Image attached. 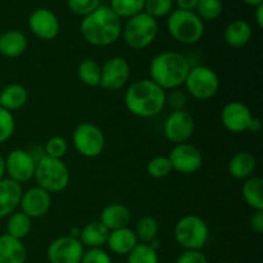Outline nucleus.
Wrapping results in <instances>:
<instances>
[{"label":"nucleus","instance_id":"34","mask_svg":"<svg viewBox=\"0 0 263 263\" xmlns=\"http://www.w3.org/2000/svg\"><path fill=\"white\" fill-rule=\"evenodd\" d=\"M175 7V0H145L144 13L154 20L168 17Z\"/></svg>","mask_w":263,"mask_h":263},{"label":"nucleus","instance_id":"36","mask_svg":"<svg viewBox=\"0 0 263 263\" xmlns=\"http://www.w3.org/2000/svg\"><path fill=\"white\" fill-rule=\"evenodd\" d=\"M67 151H68V143L62 136H53L48 139L44 145V154L50 158L62 159L67 154Z\"/></svg>","mask_w":263,"mask_h":263},{"label":"nucleus","instance_id":"21","mask_svg":"<svg viewBox=\"0 0 263 263\" xmlns=\"http://www.w3.org/2000/svg\"><path fill=\"white\" fill-rule=\"evenodd\" d=\"M257 170V159L249 152H238L230 158L228 163V171L231 177L236 180H247L254 176Z\"/></svg>","mask_w":263,"mask_h":263},{"label":"nucleus","instance_id":"4","mask_svg":"<svg viewBox=\"0 0 263 263\" xmlns=\"http://www.w3.org/2000/svg\"><path fill=\"white\" fill-rule=\"evenodd\" d=\"M167 31L177 43L193 45L202 40L204 35V22L195 12L174 9L167 17Z\"/></svg>","mask_w":263,"mask_h":263},{"label":"nucleus","instance_id":"40","mask_svg":"<svg viewBox=\"0 0 263 263\" xmlns=\"http://www.w3.org/2000/svg\"><path fill=\"white\" fill-rule=\"evenodd\" d=\"M81 263H113L112 257L103 248H91L84 252Z\"/></svg>","mask_w":263,"mask_h":263},{"label":"nucleus","instance_id":"25","mask_svg":"<svg viewBox=\"0 0 263 263\" xmlns=\"http://www.w3.org/2000/svg\"><path fill=\"white\" fill-rule=\"evenodd\" d=\"M109 230L100 221H91L81 228L79 240L87 249L103 248L107 244Z\"/></svg>","mask_w":263,"mask_h":263},{"label":"nucleus","instance_id":"27","mask_svg":"<svg viewBox=\"0 0 263 263\" xmlns=\"http://www.w3.org/2000/svg\"><path fill=\"white\" fill-rule=\"evenodd\" d=\"M244 202L253 211H263V179L252 176L247 179L241 189Z\"/></svg>","mask_w":263,"mask_h":263},{"label":"nucleus","instance_id":"11","mask_svg":"<svg viewBox=\"0 0 263 263\" xmlns=\"http://www.w3.org/2000/svg\"><path fill=\"white\" fill-rule=\"evenodd\" d=\"M35 168L36 159L32 153L25 149H13L5 157V172L8 179L21 185L33 179Z\"/></svg>","mask_w":263,"mask_h":263},{"label":"nucleus","instance_id":"28","mask_svg":"<svg viewBox=\"0 0 263 263\" xmlns=\"http://www.w3.org/2000/svg\"><path fill=\"white\" fill-rule=\"evenodd\" d=\"M31 229H32V220L22 211H15L12 215L8 216L7 233H5L8 235L22 240L26 236H28Z\"/></svg>","mask_w":263,"mask_h":263},{"label":"nucleus","instance_id":"24","mask_svg":"<svg viewBox=\"0 0 263 263\" xmlns=\"http://www.w3.org/2000/svg\"><path fill=\"white\" fill-rule=\"evenodd\" d=\"M252 26L244 20L231 21L223 31V40L231 48H243L252 40Z\"/></svg>","mask_w":263,"mask_h":263},{"label":"nucleus","instance_id":"26","mask_svg":"<svg viewBox=\"0 0 263 263\" xmlns=\"http://www.w3.org/2000/svg\"><path fill=\"white\" fill-rule=\"evenodd\" d=\"M27 102L28 91L21 84H9L0 91V107L12 113L25 107Z\"/></svg>","mask_w":263,"mask_h":263},{"label":"nucleus","instance_id":"43","mask_svg":"<svg viewBox=\"0 0 263 263\" xmlns=\"http://www.w3.org/2000/svg\"><path fill=\"white\" fill-rule=\"evenodd\" d=\"M198 2H199V0H176L175 4L177 5V9L187 10V12H195Z\"/></svg>","mask_w":263,"mask_h":263},{"label":"nucleus","instance_id":"46","mask_svg":"<svg viewBox=\"0 0 263 263\" xmlns=\"http://www.w3.org/2000/svg\"><path fill=\"white\" fill-rule=\"evenodd\" d=\"M5 175H7V172H5V158L0 154V180L4 179Z\"/></svg>","mask_w":263,"mask_h":263},{"label":"nucleus","instance_id":"22","mask_svg":"<svg viewBox=\"0 0 263 263\" xmlns=\"http://www.w3.org/2000/svg\"><path fill=\"white\" fill-rule=\"evenodd\" d=\"M27 249L22 240L8 234L0 235V263H26Z\"/></svg>","mask_w":263,"mask_h":263},{"label":"nucleus","instance_id":"19","mask_svg":"<svg viewBox=\"0 0 263 263\" xmlns=\"http://www.w3.org/2000/svg\"><path fill=\"white\" fill-rule=\"evenodd\" d=\"M99 221L109 231L130 228L131 211L127 205L120 204V203H113V204H109L103 208Z\"/></svg>","mask_w":263,"mask_h":263},{"label":"nucleus","instance_id":"2","mask_svg":"<svg viewBox=\"0 0 263 263\" xmlns=\"http://www.w3.org/2000/svg\"><path fill=\"white\" fill-rule=\"evenodd\" d=\"M123 103L128 112L136 117H156L166 107V91L151 79H141L126 89Z\"/></svg>","mask_w":263,"mask_h":263},{"label":"nucleus","instance_id":"18","mask_svg":"<svg viewBox=\"0 0 263 263\" xmlns=\"http://www.w3.org/2000/svg\"><path fill=\"white\" fill-rule=\"evenodd\" d=\"M22 193V185L18 182L8 177L0 180V218L8 217L17 211Z\"/></svg>","mask_w":263,"mask_h":263},{"label":"nucleus","instance_id":"33","mask_svg":"<svg viewBox=\"0 0 263 263\" xmlns=\"http://www.w3.org/2000/svg\"><path fill=\"white\" fill-rule=\"evenodd\" d=\"M127 263H159L158 251L152 248L149 244L139 243L127 254Z\"/></svg>","mask_w":263,"mask_h":263},{"label":"nucleus","instance_id":"42","mask_svg":"<svg viewBox=\"0 0 263 263\" xmlns=\"http://www.w3.org/2000/svg\"><path fill=\"white\" fill-rule=\"evenodd\" d=\"M251 229L256 234L263 233V211H253L251 216Z\"/></svg>","mask_w":263,"mask_h":263},{"label":"nucleus","instance_id":"31","mask_svg":"<svg viewBox=\"0 0 263 263\" xmlns=\"http://www.w3.org/2000/svg\"><path fill=\"white\" fill-rule=\"evenodd\" d=\"M145 0H110L109 8L117 17L128 18L144 12Z\"/></svg>","mask_w":263,"mask_h":263},{"label":"nucleus","instance_id":"12","mask_svg":"<svg viewBox=\"0 0 263 263\" xmlns=\"http://www.w3.org/2000/svg\"><path fill=\"white\" fill-rule=\"evenodd\" d=\"M85 247L81 241L69 235L54 239L46 249L49 263H81Z\"/></svg>","mask_w":263,"mask_h":263},{"label":"nucleus","instance_id":"37","mask_svg":"<svg viewBox=\"0 0 263 263\" xmlns=\"http://www.w3.org/2000/svg\"><path fill=\"white\" fill-rule=\"evenodd\" d=\"M15 131V118L12 112L0 107V145L7 143Z\"/></svg>","mask_w":263,"mask_h":263},{"label":"nucleus","instance_id":"44","mask_svg":"<svg viewBox=\"0 0 263 263\" xmlns=\"http://www.w3.org/2000/svg\"><path fill=\"white\" fill-rule=\"evenodd\" d=\"M261 130H262V122H261V120H259V118H257V117L252 118L251 125H249V127H248L249 133H252V134H258Z\"/></svg>","mask_w":263,"mask_h":263},{"label":"nucleus","instance_id":"23","mask_svg":"<svg viewBox=\"0 0 263 263\" xmlns=\"http://www.w3.org/2000/svg\"><path fill=\"white\" fill-rule=\"evenodd\" d=\"M28 40L22 31L9 30L0 35V54L5 58H18L27 50Z\"/></svg>","mask_w":263,"mask_h":263},{"label":"nucleus","instance_id":"5","mask_svg":"<svg viewBox=\"0 0 263 263\" xmlns=\"http://www.w3.org/2000/svg\"><path fill=\"white\" fill-rule=\"evenodd\" d=\"M33 179L37 186L54 194L67 189L71 181V174L67 164L62 159L43 156L36 162Z\"/></svg>","mask_w":263,"mask_h":263},{"label":"nucleus","instance_id":"48","mask_svg":"<svg viewBox=\"0 0 263 263\" xmlns=\"http://www.w3.org/2000/svg\"><path fill=\"white\" fill-rule=\"evenodd\" d=\"M244 4H247L248 7H252V8H256L258 7V5L263 4V0H243Z\"/></svg>","mask_w":263,"mask_h":263},{"label":"nucleus","instance_id":"14","mask_svg":"<svg viewBox=\"0 0 263 263\" xmlns=\"http://www.w3.org/2000/svg\"><path fill=\"white\" fill-rule=\"evenodd\" d=\"M172 170L182 175L197 174L203 166V156L197 146L189 143L177 144L168 156Z\"/></svg>","mask_w":263,"mask_h":263},{"label":"nucleus","instance_id":"15","mask_svg":"<svg viewBox=\"0 0 263 263\" xmlns=\"http://www.w3.org/2000/svg\"><path fill=\"white\" fill-rule=\"evenodd\" d=\"M254 116L252 115L251 109L239 100L226 103L221 109V123L228 131L234 134L244 133L248 131L251 121Z\"/></svg>","mask_w":263,"mask_h":263},{"label":"nucleus","instance_id":"6","mask_svg":"<svg viewBox=\"0 0 263 263\" xmlns=\"http://www.w3.org/2000/svg\"><path fill=\"white\" fill-rule=\"evenodd\" d=\"M158 35V22L146 13H139L128 18L122 26L123 43L133 50H143L153 44Z\"/></svg>","mask_w":263,"mask_h":263},{"label":"nucleus","instance_id":"9","mask_svg":"<svg viewBox=\"0 0 263 263\" xmlns=\"http://www.w3.org/2000/svg\"><path fill=\"white\" fill-rule=\"evenodd\" d=\"M72 143L80 156L97 158L105 148V136L99 126L91 122H82L72 134Z\"/></svg>","mask_w":263,"mask_h":263},{"label":"nucleus","instance_id":"3","mask_svg":"<svg viewBox=\"0 0 263 263\" xmlns=\"http://www.w3.org/2000/svg\"><path fill=\"white\" fill-rule=\"evenodd\" d=\"M190 68L189 59L184 54L167 50L153 57L149 64V76L154 84L170 91L184 86Z\"/></svg>","mask_w":263,"mask_h":263},{"label":"nucleus","instance_id":"41","mask_svg":"<svg viewBox=\"0 0 263 263\" xmlns=\"http://www.w3.org/2000/svg\"><path fill=\"white\" fill-rule=\"evenodd\" d=\"M175 263H210L202 251H184L177 256Z\"/></svg>","mask_w":263,"mask_h":263},{"label":"nucleus","instance_id":"47","mask_svg":"<svg viewBox=\"0 0 263 263\" xmlns=\"http://www.w3.org/2000/svg\"><path fill=\"white\" fill-rule=\"evenodd\" d=\"M80 234H81V228H79V226H74V228H72L71 230H69V236H72V238L79 239Z\"/></svg>","mask_w":263,"mask_h":263},{"label":"nucleus","instance_id":"10","mask_svg":"<svg viewBox=\"0 0 263 263\" xmlns=\"http://www.w3.org/2000/svg\"><path fill=\"white\" fill-rule=\"evenodd\" d=\"M131 76V67L127 59L116 55L102 64L99 86L107 91H118L127 85Z\"/></svg>","mask_w":263,"mask_h":263},{"label":"nucleus","instance_id":"17","mask_svg":"<svg viewBox=\"0 0 263 263\" xmlns=\"http://www.w3.org/2000/svg\"><path fill=\"white\" fill-rule=\"evenodd\" d=\"M51 194L40 186H32L22 193L20 200V207L25 215L31 220L41 218L49 212L51 207Z\"/></svg>","mask_w":263,"mask_h":263},{"label":"nucleus","instance_id":"1","mask_svg":"<svg viewBox=\"0 0 263 263\" xmlns=\"http://www.w3.org/2000/svg\"><path fill=\"white\" fill-rule=\"evenodd\" d=\"M122 21L107 5H100L91 14L82 18L80 32L84 40L92 46L113 45L122 33Z\"/></svg>","mask_w":263,"mask_h":263},{"label":"nucleus","instance_id":"29","mask_svg":"<svg viewBox=\"0 0 263 263\" xmlns=\"http://www.w3.org/2000/svg\"><path fill=\"white\" fill-rule=\"evenodd\" d=\"M136 238H138L139 243L143 244H151L156 239H158L159 234V223L152 216H143L138 220L135 226Z\"/></svg>","mask_w":263,"mask_h":263},{"label":"nucleus","instance_id":"8","mask_svg":"<svg viewBox=\"0 0 263 263\" xmlns=\"http://www.w3.org/2000/svg\"><path fill=\"white\" fill-rule=\"evenodd\" d=\"M189 97L204 102L215 97L220 89V79L215 69L207 66L192 67L184 82Z\"/></svg>","mask_w":263,"mask_h":263},{"label":"nucleus","instance_id":"7","mask_svg":"<svg viewBox=\"0 0 263 263\" xmlns=\"http://www.w3.org/2000/svg\"><path fill=\"white\" fill-rule=\"evenodd\" d=\"M174 234L184 251H202L210 239V228L199 216L185 215L175 225Z\"/></svg>","mask_w":263,"mask_h":263},{"label":"nucleus","instance_id":"45","mask_svg":"<svg viewBox=\"0 0 263 263\" xmlns=\"http://www.w3.org/2000/svg\"><path fill=\"white\" fill-rule=\"evenodd\" d=\"M254 18L259 28H263V4L254 8Z\"/></svg>","mask_w":263,"mask_h":263},{"label":"nucleus","instance_id":"38","mask_svg":"<svg viewBox=\"0 0 263 263\" xmlns=\"http://www.w3.org/2000/svg\"><path fill=\"white\" fill-rule=\"evenodd\" d=\"M67 7L79 17H86L100 7V0H67Z\"/></svg>","mask_w":263,"mask_h":263},{"label":"nucleus","instance_id":"13","mask_svg":"<svg viewBox=\"0 0 263 263\" xmlns=\"http://www.w3.org/2000/svg\"><path fill=\"white\" fill-rule=\"evenodd\" d=\"M194 117L186 109L171 112L163 123L164 136L175 145L187 143L194 134Z\"/></svg>","mask_w":263,"mask_h":263},{"label":"nucleus","instance_id":"20","mask_svg":"<svg viewBox=\"0 0 263 263\" xmlns=\"http://www.w3.org/2000/svg\"><path fill=\"white\" fill-rule=\"evenodd\" d=\"M139 244L138 238L133 229L123 228L118 230L109 231V236L105 246L113 254L117 256H127Z\"/></svg>","mask_w":263,"mask_h":263},{"label":"nucleus","instance_id":"30","mask_svg":"<svg viewBox=\"0 0 263 263\" xmlns=\"http://www.w3.org/2000/svg\"><path fill=\"white\" fill-rule=\"evenodd\" d=\"M102 66L95 59L87 58L81 61L77 67V76L84 85L89 87H98L100 84Z\"/></svg>","mask_w":263,"mask_h":263},{"label":"nucleus","instance_id":"32","mask_svg":"<svg viewBox=\"0 0 263 263\" xmlns=\"http://www.w3.org/2000/svg\"><path fill=\"white\" fill-rule=\"evenodd\" d=\"M222 0H199L195 8V13L203 22L217 20L222 14Z\"/></svg>","mask_w":263,"mask_h":263},{"label":"nucleus","instance_id":"35","mask_svg":"<svg viewBox=\"0 0 263 263\" xmlns=\"http://www.w3.org/2000/svg\"><path fill=\"white\" fill-rule=\"evenodd\" d=\"M174 171L170 162L168 157L166 156H157L152 158L146 164V172L153 179H164L170 176Z\"/></svg>","mask_w":263,"mask_h":263},{"label":"nucleus","instance_id":"39","mask_svg":"<svg viewBox=\"0 0 263 263\" xmlns=\"http://www.w3.org/2000/svg\"><path fill=\"white\" fill-rule=\"evenodd\" d=\"M187 100H189V95L186 94L185 90L181 87L175 90H170V92H166V105H168L172 109V112L176 110H184L186 109Z\"/></svg>","mask_w":263,"mask_h":263},{"label":"nucleus","instance_id":"16","mask_svg":"<svg viewBox=\"0 0 263 263\" xmlns=\"http://www.w3.org/2000/svg\"><path fill=\"white\" fill-rule=\"evenodd\" d=\"M28 28L37 39L50 41L58 36L61 23L55 13L48 8H39L33 10L28 18Z\"/></svg>","mask_w":263,"mask_h":263}]
</instances>
